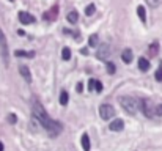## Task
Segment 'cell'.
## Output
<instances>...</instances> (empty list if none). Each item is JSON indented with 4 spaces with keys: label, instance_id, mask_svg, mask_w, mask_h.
I'll return each instance as SVG.
<instances>
[{
    "label": "cell",
    "instance_id": "1f68e13d",
    "mask_svg": "<svg viewBox=\"0 0 162 151\" xmlns=\"http://www.w3.org/2000/svg\"><path fill=\"white\" fill-rule=\"evenodd\" d=\"M11 2H13V0H11Z\"/></svg>",
    "mask_w": 162,
    "mask_h": 151
},
{
    "label": "cell",
    "instance_id": "d6986e66",
    "mask_svg": "<svg viewBox=\"0 0 162 151\" xmlns=\"http://www.w3.org/2000/svg\"><path fill=\"white\" fill-rule=\"evenodd\" d=\"M61 58L63 60H69V58H71V49H69V47H63V49H61Z\"/></svg>",
    "mask_w": 162,
    "mask_h": 151
},
{
    "label": "cell",
    "instance_id": "30bf717a",
    "mask_svg": "<svg viewBox=\"0 0 162 151\" xmlns=\"http://www.w3.org/2000/svg\"><path fill=\"white\" fill-rule=\"evenodd\" d=\"M57 14H58V5H54V8L52 10H49L47 13H46V19L47 20H55L57 19Z\"/></svg>",
    "mask_w": 162,
    "mask_h": 151
},
{
    "label": "cell",
    "instance_id": "52a82bcc",
    "mask_svg": "<svg viewBox=\"0 0 162 151\" xmlns=\"http://www.w3.org/2000/svg\"><path fill=\"white\" fill-rule=\"evenodd\" d=\"M123 128H124V121H123L121 118H115L114 121L110 123V126H109V129H110V131H114V132L121 131Z\"/></svg>",
    "mask_w": 162,
    "mask_h": 151
},
{
    "label": "cell",
    "instance_id": "484cf974",
    "mask_svg": "<svg viewBox=\"0 0 162 151\" xmlns=\"http://www.w3.org/2000/svg\"><path fill=\"white\" fill-rule=\"evenodd\" d=\"M95 91H98V93L102 91V84H101V82H98V80H96V85H95Z\"/></svg>",
    "mask_w": 162,
    "mask_h": 151
},
{
    "label": "cell",
    "instance_id": "44dd1931",
    "mask_svg": "<svg viewBox=\"0 0 162 151\" xmlns=\"http://www.w3.org/2000/svg\"><path fill=\"white\" fill-rule=\"evenodd\" d=\"M88 44H90V47L98 46V35H96V33H95V35H91V36L88 38Z\"/></svg>",
    "mask_w": 162,
    "mask_h": 151
},
{
    "label": "cell",
    "instance_id": "d4e9b609",
    "mask_svg": "<svg viewBox=\"0 0 162 151\" xmlns=\"http://www.w3.org/2000/svg\"><path fill=\"white\" fill-rule=\"evenodd\" d=\"M6 120H8V123H10V125H14V123L17 121V116H16L14 113H10V115H8V118H6Z\"/></svg>",
    "mask_w": 162,
    "mask_h": 151
},
{
    "label": "cell",
    "instance_id": "5bb4252c",
    "mask_svg": "<svg viewBox=\"0 0 162 151\" xmlns=\"http://www.w3.org/2000/svg\"><path fill=\"white\" fill-rule=\"evenodd\" d=\"M137 14H139L140 20L145 24V22H146V11H145V6H142V5L137 6Z\"/></svg>",
    "mask_w": 162,
    "mask_h": 151
},
{
    "label": "cell",
    "instance_id": "cb8c5ba5",
    "mask_svg": "<svg viewBox=\"0 0 162 151\" xmlns=\"http://www.w3.org/2000/svg\"><path fill=\"white\" fill-rule=\"evenodd\" d=\"M146 2H148V5H150V6H153V8H156V6L162 5V0H146Z\"/></svg>",
    "mask_w": 162,
    "mask_h": 151
},
{
    "label": "cell",
    "instance_id": "5b68a950",
    "mask_svg": "<svg viewBox=\"0 0 162 151\" xmlns=\"http://www.w3.org/2000/svg\"><path fill=\"white\" fill-rule=\"evenodd\" d=\"M19 20H20V24H24V25H29V24H33L36 19H35V17L30 14V13L20 11V13H19Z\"/></svg>",
    "mask_w": 162,
    "mask_h": 151
},
{
    "label": "cell",
    "instance_id": "2e32d148",
    "mask_svg": "<svg viewBox=\"0 0 162 151\" xmlns=\"http://www.w3.org/2000/svg\"><path fill=\"white\" fill-rule=\"evenodd\" d=\"M66 19H68V22H71V24H77V20H79V14H77V11H71L66 16Z\"/></svg>",
    "mask_w": 162,
    "mask_h": 151
},
{
    "label": "cell",
    "instance_id": "6da1fadb",
    "mask_svg": "<svg viewBox=\"0 0 162 151\" xmlns=\"http://www.w3.org/2000/svg\"><path fill=\"white\" fill-rule=\"evenodd\" d=\"M32 109H33V116L39 121V125L46 129L49 135L55 137V135H58V134L61 132V129H63L61 123L52 120L51 116H49V113L46 112V109L43 107V104H41V102H39L36 98H33Z\"/></svg>",
    "mask_w": 162,
    "mask_h": 151
},
{
    "label": "cell",
    "instance_id": "8fae6325",
    "mask_svg": "<svg viewBox=\"0 0 162 151\" xmlns=\"http://www.w3.org/2000/svg\"><path fill=\"white\" fill-rule=\"evenodd\" d=\"M132 58H134L132 51H131V49H124V51H123V54H121V60L124 61V63H131Z\"/></svg>",
    "mask_w": 162,
    "mask_h": 151
},
{
    "label": "cell",
    "instance_id": "4316f807",
    "mask_svg": "<svg viewBox=\"0 0 162 151\" xmlns=\"http://www.w3.org/2000/svg\"><path fill=\"white\" fill-rule=\"evenodd\" d=\"M95 85H96V80H93V79H91V80L88 82V90H93V88H95Z\"/></svg>",
    "mask_w": 162,
    "mask_h": 151
},
{
    "label": "cell",
    "instance_id": "7c38bea8",
    "mask_svg": "<svg viewBox=\"0 0 162 151\" xmlns=\"http://www.w3.org/2000/svg\"><path fill=\"white\" fill-rule=\"evenodd\" d=\"M80 142H82V148H83V151H90V137H88V134H82V139H80Z\"/></svg>",
    "mask_w": 162,
    "mask_h": 151
},
{
    "label": "cell",
    "instance_id": "4dcf8cb0",
    "mask_svg": "<svg viewBox=\"0 0 162 151\" xmlns=\"http://www.w3.org/2000/svg\"><path fill=\"white\" fill-rule=\"evenodd\" d=\"M0 151H3V143L0 142Z\"/></svg>",
    "mask_w": 162,
    "mask_h": 151
},
{
    "label": "cell",
    "instance_id": "3957f363",
    "mask_svg": "<svg viewBox=\"0 0 162 151\" xmlns=\"http://www.w3.org/2000/svg\"><path fill=\"white\" fill-rule=\"evenodd\" d=\"M0 55L5 66H10V51H8V43H6V36L5 33L0 30Z\"/></svg>",
    "mask_w": 162,
    "mask_h": 151
},
{
    "label": "cell",
    "instance_id": "8992f818",
    "mask_svg": "<svg viewBox=\"0 0 162 151\" xmlns=\"http://www.w3.org/2000/svg\"><path fill=\"white\" fill-rule=\"evenodd\" d=\"M109 55H110V46H109V44H102L99 49H98L96 57L99 58V60H105Z\"/></svg>",
    "mask_w": 162,
    "mask_h": 151
},
{
    "label": "cell",
    "instance_id": "4fadbf2b",
    "mask_svg": "<svg viewBox=\"0 0 162 151\" xmlns=\"http://www.w3.org/2000/svg\"><path fill=\"white\" fill-rule=\"evenodd\" d=\"M139 68H140V71H148L150 69V61H148L145 57H142L139 60Z\"/></svg>",
    "mask_w": 162,
    "mask_h": 151
},
{
    "label": "cell",
    "instance_id": "83f0119b",
    "mask_svg": "<svg viewBox=\"0 0 162 151\" xmlns=\"http://www.w3.org/2000/svg\"><path fill=\"white\" fill-rule=\"evenodd\" d=\"M156 113H157V115H162V104H159V106L156 107Z\"/></svg>",
    "mask_w": 162,
    "mask_h": 151
},
{
    "label": "cell",
    "instance_id": "7a4b0ae2",
    "mask_svg": "<svg viewBox=\"0 0 162 151\" xmlns=\"http://www.w3.org/2000/svg\"><path fill=\"white\" fill-rule=\"evenodd\" d=\"M120 104L124 109L129 115H136L139 112V107H140V101L132 98V96H120Z\"/></svg>",
    "mask_w": 162,
    "mask_h": 151
},
{
    "label": "cell",
    "instance_id": "603a6c76",
    "mask_svg": "<svg viewBox=\"0 0 162 151\" xmlns=\"http://www.w3.org/2000/svg\"><path fill=\"white\" fill-rule=\"evenodd\" d=\"M154 77H156V80H157V82H162V63L159 65L156 74H154Z\"/></svg>",
    "mask_w": 162,
    "mask_h": 151
},
{
    "label": "cell",
    "instance_id": "9a60e30c",
    "mask_svg": "<svg viewBox=\"0 0 162 151\" xmlns=\"http://www.w3.org/2000/svg\"><path fill=\"white\" fill-rule=\"evenodd\" d=\"M14 55L16 57H27V58H33L35 57V52H25V51H14Z\"/></svg>",
    "mask_w": 162,
    "mask_h": 151
},
{
    "label": "cell",
    "instance_id": "e0dca14e",
    "mask_svg": "<svg viewBox=\"0 0 162 151\" xmlns=\"http://www.w3.org/2000/svg\"><path fill=\"white\" fill-rule=\"evenodd\" d=\"M68 101H69V94H68L66 90H63V91L60 93V104H61V106H66Z\"/></svg>",
    "mask_w": 162,
    "mask_h": 151
},
{
    "label": "cell",
    "instance_id": "ba28073f",
    "mask_svg": "<svg viewBox=\"0 0 162 151\" xmlns=\"http://www.w3.org/2000/svg\"><path fill=\"white\" fill-rule=\"evenodd\" d=\"M140 109L143 110V113L146 115V116H153V110H151V107H150V101H146V99H142L140 101Z\"/></svg>",
    "mask_w": 162,
    "mask_h": 151
},
{
    "label": "cell",
    "instance_id": "277c9868",
    "mask_svg": "<svg viewBox=\"0 0 162 151\" xmlns=\"http://www.w3.org/2000/svg\"><path fill=\"white\" fill-rule=\"evenodd\" d=\"M99 116L102 120H110L115 116V109L112 107L110 104H102L99 107Z\"/></svg>",
    "mask_w": 162,
    "mask_h": 151
},
{
    "label": "cell",
    "instance_id": "ffe728a7",
    "mask_svg": "<svg viewBox=\"0 0 162 151\" xmlns=\"http://www.w3.org/2000/svg\"><path fill=\"white\" fill-rule=\"evenodd\" d=\"M105 68H107V72L109 74H115V71H117V66H115V63H112V61H107Z\"/></svg>",
    "mask_w": 162,
    "mask_h": 151
},
{
    "label": "cell",
    "instance_id": "7402d4cb",
    "mask_svg": "<svg viewBox=\"0 0 162 151\" xmlns=\"http://www.w3.org/2000/svg\"><path fill=\"white\" fill-rule=\"evenodd\" d=\"M95 11H96V6H95L93 3H90V5L87 6V8H85V14H87V16H91Z\"/></svg>",
    "mask_w": 162,
    "mask_h": 151
},
{
    "label": "cell",
    "instance_id": "f546056e",
    "mask_svg": "<svg viewBox=\"0 0 162 151\" xmlns=\"http://www.w3.org/2000/svg\"><path fill=\"white\" fill-rule=\"evenodd\" d=\"M80 52H82V54H83V55H88V49H82V51H80Z\"/></svg>",
    "mask_w": 162,
    "mask_h": 151
},
{
    "label": "cell",
    "instance_id": "ac0fdd59",
    "mask_svg": "<svg viewBox=\"0 0 162 151\" xmlns=\"http://www.w3.org/2000/svg\"><path fill=\"white\" fill-rule=\"evenodd\" d=\"M150 55L151 57H156L157 55V52H159V44L157 43H153V44H150Z\"/></svg>",
    "mask_w": 162,
    "mask_h": 151
},
{
    "label": "cell",
    "instance_id": "9c48e42d",
    "mask_svg": "<svg viewBox=\"0 0 162 151\" xmlns=\"http://www.w3.org/2000/svg\"><path fill=\"white\" fill-rule=\"evenodd\" d=\"M19 72H20V76L27 80V82H32V74H30V69L27 68L25 65H20L19 66Z\"/></svg>",
    "mask_w": 162,
    "mask_h": 151
},
{
    "label": "cell",
    "instance_id": "f1b7e54d",
    "mask_svg": "<svg viewBox=\"0 0 162 151\" xmlns=\"http://www.w3.org/2000/svg\"><path fill=\"white\" fill-rule=\"evenodd\" d=\"M76 88H77V91H79V93H82V91H83V90H82V84H80V82L77 84V87H76Z\"/></svg>",
    "mask_w": 162,
    "mask_h": 151
}]
</instances>
